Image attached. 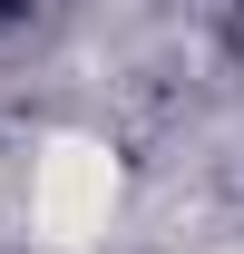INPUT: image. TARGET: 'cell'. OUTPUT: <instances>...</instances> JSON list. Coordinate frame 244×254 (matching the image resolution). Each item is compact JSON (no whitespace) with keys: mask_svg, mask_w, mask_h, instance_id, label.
Here are the masks:
<instances>
[]
</instances>
